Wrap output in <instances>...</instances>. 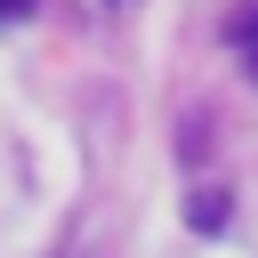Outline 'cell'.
I'll list each match as a JSON object with an SVG mask.
<instances>
[{"label": "cell", "instance_id": "1", "mask_svg": "<svg viewBox=\"0 0 258 258\" xmlns=\"http://www.w3.org/2000/svg\"><path fill=\"white\" fill-rule=\"evenodd\" d=\"M185 218H194L202 234H218V226H226V194H194V202H185Z\"/></svg>", "mask_w": 258, "mask_h": 258}, {"label": "cell", "instance_id": "2", "mask_svg": "<svg viewBox=\"0 0 258 258\" xmlns=\"http://www.w3.org/2000/svg\"><path fill=\"white\" fill-rule=\"evenodd\" d=\"M226 40H234V48H258V8H234V16H226Z\"/></svg>", "mask_w": 258, "mask_h": 258}, {"label": "cell", "instance_id": "3", "mask_svg": "<svg viewBox=\"0 0 258 258\" xmlns=\"http://www.w3.org/2000/svg\"><path fill=\"white\" fill-rule=\"evenodd\" d=\"M0 16H32V0H0Z\"/></svg>", "mask_w": 258, "mask_h": 258}, {"label": "cell", "instance_id": "4", "mask_svg": "<svg viewBox=\"0 0 258 258\" xmlns=\"http://www.w3.org/2000/svg\"><path fill=\"white\" fill-rule=\"evenodd\" d=\"M242 73H250V81H258V48H242Z\"/></svg>", "mask_w": 258, "mask_h": 258}]
</instances>
